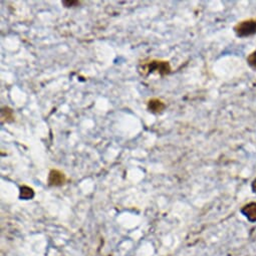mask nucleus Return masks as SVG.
Here are the masks:
<instances>
[{
    "instance_id": "1",
    "label": "nucleus",
    "mask_w": 256,
    "mask_h": 256,
    "mask_svg": "<svg viewBox=\"0 0 256 256\" xmlns=\"http://www.w3.org/2000/svg\"><path fill=\"white\" fill-rule=\"evenodd\" d=\"M141 72L144 74L157 72L160 76H165V74H170L171 66H170V64L168 62L150 60L149 62H146V64H143V68H142Z\"/></svg>"
},
{
    "instance_id": "2",
    "label": "nucleus",
    "mask_w": 256,
    "mask_h": 256,
    "mask_svg": "<svg viewBox=\"0 0 256 256\" xmlns=\"http://www.w3.org/2000/svg\"><path fill=\"white\" fill-rule=\"evenodd\" d=\"M234 32L238 38H248L256 34V18H249L238 22L234 26Z\"/></svg>"
},
{
    "instance_id": "3",
    "label": "nucleus",
    "mask_w": 256,
    "mask_h": 256,
    "mask_svg": "<svg viewBox=\"0 0 256 256\" xmlns=\"http://www.w3.org/2000/svg\"><path fill=\"white\" fill-rule=\"evenodd\" d=\"M66 177L64 173H62V171L56 170V169H52L50 172L48 180L50 186H54V187L62 186L66 183Z\"/></svg>"
},
{
    "instance_id": "4",
    "label": "nucleus",
    "mask_w": 256,
    "mask_h": 256,
    "mask_svg": "<svg viewBox=\"0 0 256 256\" xmlns=\"http://www.w3.org/2000/svg\"><path fill=\"white\" fill-rule=\"evenodd\" d=\"M241 212L250 222H256V202L248 203L242 208Z\"/></svg>"
},
{
    "instance_id": "5",
    "label": "nucleus",
    "mask_w": 256,
    "mask_h": 256,
    "mask_svg": "<svg viewBox=\"0 0 256 256\" xmlns=\"http://www.w3.org/2000/svg\"><path fill=\"white\" fill-rule=\"evenodd\" d=\"M166 104L159 98H152L148 102V108L152 112H161L165 110Z\"/></svg>"
},
{
    "instance_id": "6",
    "label": "nucleus",
    "mask_w": 256,
    "mask_h": 256,
    "mask_svg": "<svg viewBox=\"0 0 256 256\" xmlns=\"http://www.w3.org/2000/svg\"><path fill=\"white\" fill-rule=\"evenodd\" d=\"M34 196V192L32 188L28 187V186H22L20 189V198L22 199H32Z\"/></svg>"
},
{
    "instance_id": "7",
    "label": "nucleus",
    "mask_w": 256,
    "mask_h": 256,
    "mask_svg": "<svg viewBox=\"0 0 256 256\" xmlns=\"http://www.w3.org/2000/svg\"><path fill=\"white\" fill-rule=\"evenodd\" d=\"M2 120H6L8 122H12L14 120V110L10 108H4L2 112Z\"/></svg>"
},
{
    "instance_id": "8",
    "label": "nucleus",
    "mask_w": 256,
    "mask_h": 256,
    "mask_svg": "<svg viewBox=\"0 0 256 256\" xmlns=\"http://www.w3.org/2000/svg\"><path fill=\"white\" fill-rule=\"evenodd\" d=\"M247 64L248 66L253 68L254 70H256V50L252 52L248 56H247Z\"/></svg>"
},
{
    "instance_id": "9",
    "label": "nucleus",
    "mask_w": 256,
    "mask_h": 256,
    "mask_svg": "<svg viewBox=\"0 0 256 256\" xmlns=\"http://www.w3.org/2000/svg\"><path fill=\"white\" fill-rule=\"evenodd\" d=\"M64 6H66V8H70V6H72L74 4H80V2H62Z\"/></svg>"
},
{
    "instance_id": "10",
    "label": "nucleus",
    "mask_w": 256,
    "mask_h": 256,
    "mask_svg": "<svg viewBox=\"0 0 256 256\" xmlns=\"http://www.w3.org/2000/svg\"><path fill=\"white\" fill-rule=\"evenodd\" d=\"M252 190H253L254 193H256V179L252 183Z\"/></svg>"
}]
</instances>
